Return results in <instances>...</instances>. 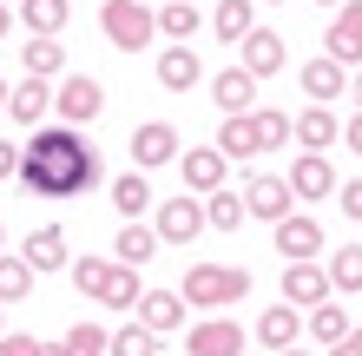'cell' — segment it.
<instances>
[{"label":"cell","mask_w":362,"mask_h":356,"mask_svg":"<svg viewBox=\"0 0 362 356\" xmlns=\"http://www.w3.org/2000/svg\"><path fill=\"white\" fill-rule=\"evenodd\" d=\"M276 251H284V258H323V224H316L310 212L276 218Z\"/></svg>","instance_id":"16"},{"label":"cell","mask_w":362,"mask_h":356,"mask_svg":"<svg viewBox=\"0 0 362 356\" xmlns=\"http://www.w3.org/2000/svg\"><path fill=\"white\" fill-rule=\"evenodd\" d=\"M105 277H112V258H73V284L86 290L93 304H99V290H105Z\"/></svg>","instance_id":"38"},{"label":"cell","mask_w":362,"mask_h":356,"mask_svg":"<svg viewBox=\"0 0 362 356\" xmlns=\"http://www.w3.org/2000/svg\"><path fill=\"white\" fill-rule=\"evenodd\" d=\"M198 79H204L198 53H191L185 40H172V47L158 53V86H165V93H191V86H198Z\"/></svg>","instance_id":"19"},{"label":"cell","mask_w":362,"mask_h":356,"mask_svg":"<svg viewBox=\"0 0 362 356\" xmlns=\"http://www.w3.org/2000/svg\"><path fill=\"white\" fill-rule=\"evenodd\" d=\"M284 178H290V192H296V198H336V172H329V159H323V152H296Z\"/></svg>","instance_id":"15"},{"label":"cell","mask_w":362,"mask_h":356,"mask_svg":"<svg viewBox=\"0 0 362 356\" xmlns=\"http://www.w3.org/2000/svg\"><path fill=\"white\" fill-rule=\"evenodd\" d=\"M211 145H218L224 159H257L264 152V145H257V119H250V113H224V125H218Z\"/></svg>","instance_id":"20"},{"label":"cell","mask_w":362,"mask_h":356,"mask_svg":"<svg viewBox=\"0 0 362 356\" xmlns=\"http://www.w3.org/2000/svg\"><path fill=\"white\" fill-rule=\"evenodd\" d=\"M139 297H145V284H139V264H119V258H112V277H105L99 304H112V310H139Z\"/></svg>","instance_id":"31"},{"label":"cell","mask_w":362,"mask_h":356,"mask_svg":"<svg viewBox=\"0 0 362 356\" xmlns=\"http://www.w3.org/2000/svg\"><path fill=\"white\" fill-rule=\"evenodd\" d=\"M105 356H158V337L145 323H125V330H112V350Z\"/></svg>","instance_id":"37"},{"label":"cell","mask_w":362,"mask_h":356,"mask_svg":"<svg viewBox=\"0 0 362 356\" xmlns=\"http://www.w3.org/2000/svg\"><path fill=\"white\" fill-rule=\"evenodd\" d=\"M336 139H343V132H336V113H329V106L296 113V145H303V152H329Z\"/></svg>","instance_id":"28"},{"label":"cell","mask_w":362,"mask_h":356,"mask_svg":"<svg viewBox=\"0 0 362 356\" xmlns=\"http://www.w3.org/2000/svg\"><path fill=\"white\" fill-rule=\"evenodd\" d=\"M303 93H310V106H329L336 93H349V67L329 59V53H316L310 67H303Z\"/></svg>","instance_id":"17"},{"label":"cell","mask_w":362,"mask_h":356,"mask_svg":"<svg viewBox=\"0 0 362 356\" xmlns=\"http://www.w3.org/2000/svg\"><path fill=\"white\" fill-rule=\"evenodd\" d=\"M0 251H7V224H0Z\"/></svg>","instance_id":"49"},{"label":"cell","mask_w":362,"mask_h":356,"mask_svg":"<svg viewBox=\"0 0 362 356\" xmlns=\"http://www.w3.org/2000/svg\"><path fill=\"white\" fill-rule=\"evenodd\" d=\"M112 258L119 264H152L158 258V231H152V224H139V218H125L119 238H112Z\"/></svg>","instance_id":"22"},{"label":"cell","mask_w":362,"mask_h":356,"mask_svg":"<svg viewBox=\"0 0 362 356\" xmlns=\"http://www.w3.org/2000/svg\"><path fill=\"white\" fill-rule=\"evenodd\" d=\"M33 277H40V270L20 258V251H0V304H27Z\"/></svg>","instance_id":"32"},{"label":"cell","mask_w":362,"mask_h":356,"mask_svg":"<svg viewBox=\"0 0 362 356\" xmlns=\"http://www.w3.org/2000/svg\"><path fill=\"white\" fill-rule=\"evenodd\" d=\"M329 284H336V297H343V290L362 297V244H336L329 251Z\"/></svg>","instance_id":"34"},{"label":"cell","mask_w":362,"mask_h":356,"mask_svg":"<svg viewBox=\"0 0 362 356\" xmlns=\"http://www.w3.org/2000/svg\"><path fill=\"white\" fill-rule=\"evenodd\" d=\"M20 258H27L33 270H59L66 264V231H59V224H40V231L20 244Z\"/></svg>","instance_id":"27"},{"label":"cell","mask_w":362,"mask_h":356,"mask_svg":"<svg viewBox=\"0 0 362 356\" xmlns=\"http://www.w3.org/2000/svg\"><path fill=\"white\" fill-rule=\"evenodd\" d=\"M172 159H178V125L145 119L139 132H132V165H139V172H152V165H172Z\"/></svg>","instance_id":"12"},{"label":"cell","mask_w":362,"mask_h":356,"mask_svg":"<svg viewBox=\"0 0 362 356\" xmlns=\"http://www.w3.org/2000/svg\"><path fill=\"white\" fill-rule=\"evenodd\" d=\"M0 178H20V145L0 139Z\"/></svg>","instance_id":"40"},{"label":"cell","mask_w":362,"mask_h":356,"mask_svg":"<svg viewBox=\"0 0 362 356\" xmlns=\"http://www.w3.org/2000/svg\"><path fill=\"white\" fill-rule=\"evenodd\" d=\"M178 290H185L191 310H204V317H211V310H230V304L250 297V270L244 264H191Z\"/></svg>","instance_id":"2"},{"label":"cell","mask_w":362,"mask_h":356,"mask_svg":"<svg viewBox=\"0 0 362 356\" xmlns=\"http://www.w3.org/2000/svg\"><path fill=\"white\" fill-rule=\"evenodd\" d=\"M224 172H230V159L218 152V145H198V152H178V178L191 185V192H218V185H224Z\"/></svg>","instance_id":"14"},{"label":"cell","mask_w":362,"mask_h":356,"mask_svg":"<svg viewBox=\"0 0 362 356\" xmlns=\"http://www.w3.org/2000/svg\"><path fill=\"white\" fill-rule=\"evenodd\" d=\"M349 99L362 106V67H349Z\"/></svg>","instance_id":"43"},{"label":"cell","mask_w":362,"mask_h":356,"mask_svg":"<svg viewBox=\"0 0 362 356\" xmlns=\"http://www.w3.org/2000/svg\"><path fill=\"white\" fill-rule=\"evenodd\" d=\"M310 330V310H296V304H264V317H257V343L276 356V350H290L296 337Z\"/></svg>","instance_id":"10"},{"label":"cell","mask_w":362,"mask_h":356,"mask_svg":"<svg viewBox=\"0 0 362 356\" xmlns=\"http://www.w3.org/2000/svg\"><path fill=\"white\" fill-rule=\"evenodd\" d=\"M250 27H257V0H218V7H211V33H218L224 47L244 40Z\"/></svg>","instance_id":"24"},{"label":"cell","mask_w":362,"mask_h":356,"mask_svg":"<svg viewBox=\"0 0 362 356\" xmlns=\"http://www.w3.org/2000/svg\"><path fill=\"white\" fill-rule=\"evenodd\" d=\"M250 119H257V145H264V152H270V145H290V139H296V119H290V113H276V106H257Z\"/></svg>","instance_id":"36"},{"label":"cell","mask_w":362,"mask_h":356,"mask_svg":"<svg viewBox=\"0 0 362 356\" xmlns=\"http://www.w3.org/2000/svg\"><path fill=\"white\" fill-rule=\"evenodd\" d=\"M244 205H250V218L276 224V218H290L296 192H290V178H276V172H250V178H244Z\"/></svg>","instance_id":"8"},{"label":"cell","mask_w":362,"mask_h":356,"mask_svg":"<svg viewBox=\"0 0 362 356\" xmlns=\"http://www.w3.org/2000/svg\"><path fill=\"white\" fill-rule=\"evenodd\" d=\"M7 33H13V7L0 0V40H7Z\"/></svg>","instance_id":"44"},{"label":"cell","mask_w":362,"mask_h":356,"mask_svg":"<svg viewBox=\"0 0 362 356\" xmlns=\"http://www.w3.org/2000/svg\"><path fill=\"white\" fill-rule=\"evenodd\" d=\"M20 67H27L33 79H53L59 67H66V47H59L53 33H33V40H20Z\"/></svg>","instance_id":"25"},{"label":"cell","mask_w":362,"mask_h":356,"mask_svg":"<svg viewBox=\"0 0 362 356\" xmlns=\"http://www.w3.org/2000/svg\"><path fill=\"white\" fill-rule=\"evenodd\" d=\"M276 356H303V350H296V343H290V350H276Z\"/></svg>","instance_id":"47"},{"label":"cell","mask_w":362,"mask_h":356,"mask_svg":"<svg viewBox=\"0 0 362 356\" xmlns=\"http://www.w3.org/2000/svg\"><path fill=\"white\" fill-rule=\"evenodd\" d=\"M329 356H362V330H356V337H343V343H336Z\"/></svg>","instance_id":"42"},{"label":"cell","mask_w":362,"mask_h":356,"mask_svg":"<svg viewBox=\"0 0 362 356\" xmlns=\"http://www.w3.org/2000/svg\"><path fill=\"white\" fill-rule=\"evenodd\" d=\"M0 113H7V79H0Z\"/></svg>","instance_id":"45"},{"label":"cell","mask_w":362,"mask_h":356,"mask_svg":"<svg viewBox=\"0 0 362 356\" xmlns=\"http://www.w3.org/2000/svg\"><path fill=\"white\" fill-rule=\"evenodd\" d=\"M66 20H73V0H20V27L27 33H66Z\"/></svg>","instance_id":"23"},{"label":"cell","mask_w":362,"mask_h":356,"mask_svg":"<svg viewBox=\"0 0 362 356\" xmlns=\"http://www.w3.org/2000/svg\"><path fill=\"white\" fill-rule=\"evenodd\" d=\"M310 337L323 343V350H336L343 337H356V323H349V310H343V304H329V297H323V304L310 310Z\"/></svg>","instance_id":"29"},{"label":"cell","mask_w":362,"mask_h":356,"mask_svg":"<svg viewBox=\"0 0 362 356\" xmlns=\"http://www.w3.org/2000/svg\"><path fill=\"white\" fill-rule=\"evenodd\" d=\"M20 185L33 198H79L99 185V145L79 139V125H47L20 145Z\"/></svg>","instance_id":"1"},{"label":"cell","mask_w":362,"mask_h":356,"mask_svg":"<svg viewBox=\"0 0 362 356\" xmlns=\"http://www.w3.org/2000/svg\"><path fill=\"white\" fill-rule=\"evenodd\" d=\"M0 330H7V304H0Z\"/></svg>","instance_id":"48"},{"label":"cell","mask_w":362,"mask_h":356,"mask_svg":"<svg viewBox=\"0 0 362 356\" xmlns=\"http://www.w3.org/2000/svg\"><path fill=\"white\" fill-rule=\"evenodd\" d=\"M244 218H250L244 192H230V185H218V192H204V224H211V231H238Z\"/></svg>","instance_id":"26"},{"label":"cell","mask_w":362,"mask_h":356,"mask_svg":"<svg viewBox=\"0 0 362 356\" xmlns=\"http://www.w3.org/2000/svg\"><path fill=\"white\" fill-rule=\"evenodd\" d=\"M198 27H204V13L191 7V0H165V7H158V33L165 40H191Z\"/></svg>","instance_id":"35"},{"label":"cell","mask_w":362,"mask_h":356,"mask_svg":"<svg viewBox=\"0 0 362 356\" xmlns=\"http://www.w3.org/2000/svg\"><path fill=\"white\" fill-rule=\"evenodd\" d=\"M152 231H158V244H191V238L204 231V198L198 192H191V198H158Z\"/></svg>","instance_id":"7"},{"label":"cell","mask_w":362,"mask_h":356,"mask_svg":"<svg viewBox=\"0 0 362 356\" xmlns=\"http://www.w3.org/2000/svg\"><path fill=\"white\" fill-rule=\"evenodd\" d=\"M99 27H105V40H112L119 53H139V47H152V40H158V13L145 7V0H105V7H99Z\"/></svg>","instance_id":"3"},{"label":"cell","mask_w":362,"mask_h":356,"mask_svg":"<svg viewBox=\"0 0 362 356\" xmlns=\"http://www.w3.org/2000/svg\"><path fill=\"white\" fill-rule=\"evenodd\" d=\"M105 350H112V337L99 323H73L59 343H47V356H105Z\"/></svg>","instance_id":"33"},{"label":"cell","mask_w":362,"mask_h":356,"mask_svg":"<svg viewBox=\"0 0 362 356\" xmlns=\"http://www.w3.org/2000/svg\"><path fill=\"white\" fill-rule=\"evenodd\" d=\"M7 7H20V0H7Z\"/></svg>","instance_id":"51"},{"label":"cell","mask_w":362,"mask_h":356,"mask_svg":"<svg viewBox=\"0 0 362 356\" xmlns=\"http://www.w3.org/2000/svg\"><path fill=\"white\" fill-rule=\"evenodd\" d=\"M185 350L191 356H244V323L230 310H211V317L185 323Z\"/></svg>","instance_id":"4"},{"label":"cell","mask_w":362,"mask_h":356,"mask_svg":"<svg viewBox=\"0 0 362 356\" xmlns=\"http://www.w3.org/2000/svg\"><path fill=\"white\" fill-rule=\"evenodd\" d=\"M7 113H13L20 125H40V119L53 113V86H47V79H33V73H27V79H20V86L7 93Z\"/></svg>","instance_id":"21"},{"label":"cell","mask_w":362,"mask_h":356,"mask_svg":"<svg viewBox=\"0 0 362 356\" xmlns=\"http://www.w3.org/2000/svg\"><path fill=\"white\" fill-rule=\"evenodd\" d=\"M211 99H218V113H257V73L250 67L211 73Z\"/></svg>","instance_id":"13"},{"label":"cell","mask_w":362,"mask_h":356,"mask_svg":"<svg viewBox=\"0 0 362 356\" xmlns=\"http://www.w3.org/2000/svg\"><path fill=\"white\" fill-rule=\"evenodd\" d=\"M112 212L119 218H145V212H152V185H145V172H119L112 178Z\"/></svg>","instance_id":"30"},{"label":"cell","mask_w":362,"mask_h":356,"mask_svg":"<svg viewBox=\"0 0 362 356\" xmlns=\"http://www.w3.org/2000/svg\"><path fill=\"white\" fill-rule=\"evenodd\" d=\"M323 53L343 59V67H362V0H343V7H336L329 33H323Z\"/></svg>","instance_id":"9"},{"label":"cell","mask_w":362,"mask_h":356,"mask_svg":"<svg viewBox=\"0 0 362 356\" xmlns=\"http://www.w3.org/2000/svg\"><path fill=\"white\" fill-rule=\"evenodd\" d=\"M185 317H191L185 290H145V297H139V323L152 330V337H172V330H185Z\"/></svg>","instance_id":"11"},{"label":"cell","mask_w":362,"mask_h":356,"mask_svg":"<svg viewBox=\"0 0 362 356\" xmlns=\"http://www.w3.org/2000/svg\"><path fill=\"white\" fill-rule=\"evenodd\" d=\"M99 106H105V86H99L93 73H73L66 86L53 93V119H59V125H93Z\"/></svg>","instance_id":"6"},{"label":"cell","mask_w":362,"mask_h":356,"mask_svg":"<svg viewBox=\"0 0 362 356\" xmlns=\"http://www.w3.org/2000/svg\"><path fill=\"white\" fill-rule=\"evenodd\" d=\"M316 7H329V13H336V7H343V0H316Z\"/></svg>","instance_id":"46"},{"label":"cell","mask_w":362,"mask_h":356,"mask_svg":"<svg viewBox=\"0 0 362 356\" xmlns=\"http://www.w3.org/2000/svg\"><path fill=\"white\" fill-rule=\"evenodd\" d=\"M238 47H244V67L257 73V79L284 73V33H276V27H250V33L238 40Z\"/></svg>","instance_id":"18"},{"label":"cell","mask_w":362,"mask_h":356,"mask_svg":"<svg viewBox=\"0 0 362 356\" xmlns=\"http://www.w3.org/2000/svg\"><path fill=\"white\" fill-rule=\"evenodd\" d=\"M343 145L362 159V106H356V113H349V125H343Z\"/></svg>","instance_id":"41"},{"label":"cell","mask_w":362,"mask_h":356,"mask_svg":"<svg viewBox=\"0 0 362 356\" xmlns=\"http://www.w3.org/2000/svg\"><path fill=\"white\" fill-rule=\"evenodd\" d=\"M323 297H336L329 264H316V258H290V264H284V304H296V310H316Z\"/></svg>","instance_id":"5"},{"label":"cell","mask_w":362,"mask_h":356,"mask_svg":"<svg viewBox=\"0 0 362 356\" xmlns=\"http://www.w3.org/2000/svg\"><path fill=\"white\" fill-rule=\"evenodd\" d=\"M336 205H343V218H362V178L336 185Z\"/></svg>","instance_id":"39"},{"label":"cell","mask_w":362,"mask_h":356,"mask_svg":"<svg viewBox=\"0 0 362 356\" xmlns=\"http://www.w3.org/2000/svg\"><path fill=\"white\" fill-rule=\"evenodd\" d=\"M270 7H284V0H270Z\"/></svg>","instance_id":"50"}]
</instances>
